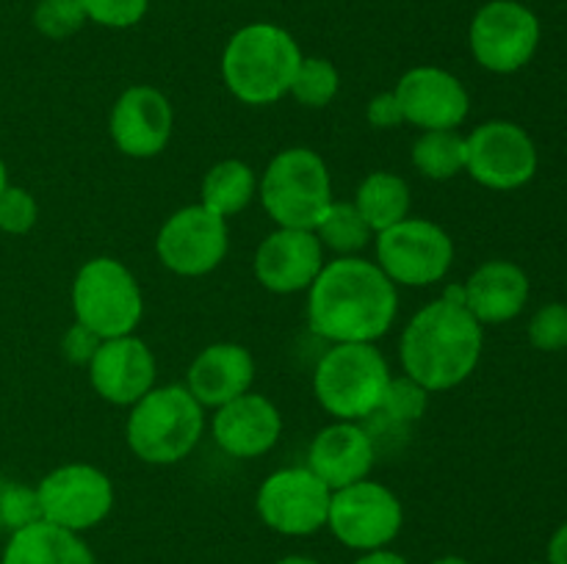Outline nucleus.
Listing matches in <instances>:
<instances>
[{"mask_svg": "<svg viewBox=\"0 0 567 564\" xmlns=\"http://www.w3.org/2000/svg\"><path fill=\"white\" fill-rule=\"evenodd\" d=\"M396 313V285L360 254L324 263L308 288V324L330 343H377L391 332Z\"/></svg>", "mask_w": 567, "mask_h": 564, "instance_id": "1", "label": "nucleus"}, {"mask_svg": "<svg viewBox=\"0 0 567 564\" xmlns=\"http://www.w3.org/2000/svg\"><path fill=\"white\" fill-rule=\"evenodd\" d=\"M482 324L468 307L441 296L408 321L399 357L410 379L430 393L452 390L476 370L482 357Z\"/></svg>", "mask_w": 567, "mask_h": 564, "instance_id": "2", "label": "nucleus"}, {"mask_svg": "<svg viewBox=\"0 0 567 564\" xmlns=\"http://www.w3.org/2000/svg\"><path fill=\"white\" fill-rule=\"evenodd\" d=\"M302 61L297 39L275 22H249L238 28L221 53L225 86L244 105H271L291 88Z\"/></svg>", "mask_w": 567, "mask_h": 564, "instance_id": "3", "label": "nucleus"}, {"mask_svg": "<svg viewBox=\"0 0 567 564\" xmlns=\"http://www.w3.org/2000/svg\"><path fill=\"white\" fill-rule=\"evenodd\" d=\"M205 429V407L186 385L153 387L127 415L131 451L147 464H175L197 448Z\"/></svg>", "mask_w": 567, "mask_h": 564, "instance_id": "4", "label": "nucleus"}, {"mask_svg": "<svg viewBox=\"0 0 567 564\" xmlns=\"http://www.w3.org/2000/svg\"><path fill=\"white\" fill-rule=\"evenodd\" d=\"M391 376L374 343H332L313 370L316 401L336 420H363L380 409Z\"/></svg>", "mask_w": 567, "mask_h": 564, "instance_id": "5", "label": "nucleus"}, {"mask_svg": "<svg viewBox=\"0 0 567 564\" xmlns=\"http://www.w3.org/2000/svg\"><path fill=\"white\" fill-rule=\"evenodd\" d=\"M260 205L277 227L313 230L327 208L336 202L327 160L310 147H288L277 153L258 180Z\"/></svg>", "mask_w": 567, "mask_h": 564, "instance_id": "6", "label": "nucleus"}, {"mask_svg": "<svg viewBox=\"0 0 567 564\" xmlns=\"http://www.w3.org/2000/svg\"><path fill=\"white\" fill-rule=\"evenodd\" d=\"M72 313L78 324L97 332L103 341L133 335L144 315L142 288L122 260L92 258L72 282Z\"/></svg>", "mask_w": 567, "mask_h": 564, "instance_id": "7", "label": "nucleus"}, {"mask_svg": "<svg viewBox=\"0 0 567 564\" xmlns=\"http://www.w3.org/2000/svg\"><path fill=\"white\" fill-rule=\"evenodd\" d=\"M377 265L393 285L426 288L441 282L454 263V241L441 224L408 216L374 236Z\"/></svg>", "mask_w": 567, "mask_h": 564, "instance_id": "8", "label": "nucleus"}, {"mask_svg": "<svg viewBox=\"0 0 567 564\" xmlns=\"http://www.w3.org/2000/svg\"><path fill=\"white\" fill-rule=\"evenodd\" d=\"M468 44L476 64L496 75H509L535 59L540 20L518 0H491L471 20Z\"/></svg>", "mask_w": 567, "mask_h": 564, "instance_id": "9", "label": "nucleus"}, {"mask_svg": "<svg viewBox=\"0 0 567 564\" xmlns=\"http://www.w3.org/2000/svg\"><path fill=\"white\" fill-rule=\"evenodd\" d=\"M402 501L380 481H354L332 492L327 525L332 534L354 551H380L402 531Z\"/></svg>", "mask_w": 567, "mask_h": 564, "instance_id": "10", "label": "nucleus"}, {"mask_svg": "<svg viewBox=\"0 0 567 564\" xmlns=\"http://www.w3.org/2000/svg\"><path fill=\"white\" fill-rule=\"evenodd\" d=\"M37 498L42 520L81 534L109 518L114 506V484L94 464L66 462L39 481Z\"/></svg>", "mask_w": 567, "mask_h": 564, "instance_id": "11", "label": "nucleus"}, {"mask_svg": "<svg viewBox=\"0 0 567 564\" xmlns=\"http://www.w3.org/2000/svg\"><path fill=\"white\" fill-rule=\"evenodd\" d=\"M465 171L491 191H515L537 171L529 133L507 119H491L465 136Z\"/></svg>", "mask_w": 567, "mask_h": 564, "instance_id": "12", "label": "nucleus"}, {"mask_svg": "<svg viewBox=\"0 0 567 564\" xmlns=\"http://www.w3.org/2000/svg\"><path fill=\"white\" fill-rule=\"evenodd\" d=\"M230 249V230L225 216L203 202L175 210L161 224L155 252L164 269L177 276H205L225 260Z\"/></svg>", "mask_w": 567, "mask_h": 564, "instance_id": "13", "label": "nucleus"}, {"mask_svg": "<svg viewBox=\"0 0 567 564\" xmlns=\"http://www.w3.org/2000/svg\"><path fill=\"white\" fill-rule=\"evenodd\" d=\"M332 490L308 468H280L258 490V514L271 531L286 536H308L327 525Z\"/></svg>", "mask_w": 567, "mask_h": 564, "instance_id": "14", "label": "nucleus"}, {"mask_svg": "<svg viewBox=\"0 0 567 564\" xmlns=\"http://www.w3.org/2000/svg\"><path fill=\"white\" fill-rule=\"evenodd\" d=\"M393 94L402 105L404 122L421 130H457L471 111L468 88L441 66H413L399 77Z\"/></svg>", "mask_w": 567, "mask_h": 564, "instance_id": "15", "label": "nucleus"}, {"mask_svg": "<svg viewBox=\"0 0 567 564\" xmlns=\"http://www.w3.org/2000/svg\"><path fill=\"white\" fill-rule=\"evenodd\" d=\"M324 247L313 230L277 227L255 249V280L271 293L291 296L308 291L324 269Z\"/></svg>", "mask_w": 567, "mask_h": 564, "instance_id": "16", "label": "nucleus"}, {"mask_svg": "<svg viewBox=\"0 0 567 564\" xmlns=\"http://www.w3.org/2000/svg\"><path fill=\"white\" fill-rule=\"evenodd\" d=\"M175 127V111L166 94L155 86L125 88L109 116V130L116 149L127 158H155L164 153Z\"/></svg>", "mask_w": 567, "mask_h": 564, "instance_id": "17", "label": "nucleus"}, {"mask_svg": "<svg viewBox=\"0 0 567 564\" xmlns=\"http://www.w3.org/2000/svg\"><path fill=\"white\" fill-rule=\"evenodd\" d=\"M89 382L103 401L114 407H133L155 387V354L142 337L122 335L100 343L92 357Z\"/></svg>", "mask_w": 567, "mask_h": 564, "instance_id": "18", "label": "nucleus"}, {"mask_svg": "<svg viewBox=\"0 0 567 564\" xmlns=\"http://www.w3.org/2000/svg\"><path fill=\"white\" fill-rule=\"evenodd\" d=\"M210 431H214L216 446L230 457L258 459L280 440L282 415L271 398L249 390L216 407Z\"/></svg>", "mask_w": 567, "mask_h": 564, "instance_id": "19", "label": "nucleus"}, {"mask_svg": "<svg viewBox=\"0 0 567 564\" xmlns=\"http://www.w3.org/2000/svg\"><path fill=\"white\" fill-rule=\"evenodd\" d=\"M308 468L332 492L369 479L374 468V440L358 420H336L310 442Z\"/></svg>", "mask_w": 567, "mask_h": 564, "instance_id": "20", "label": "nucleus"}, {"mask_svg": "<svg viewBox=\"0 0 567 564\" xmlns=\"http://www.w3.org/2000/svg\"><path fill=\"white\" fill-rule=\"evenodd\" d=\"M255 357L241 343H210L188 365L186 387L203 407H221L252 390Z\"/></svg>", "mask_w": 567, "mask_h": 564, "instance_id": "21", "label": "nucleus"}, {"mask_svg": "<svg viewBox=\"0 0 567 564\" xmlns=\"http://www.w3.org/2000/svg\"><path fill=\"white\" fill-rule=\"evenodd\" d=\"M465 307L480 324L513 321L529 299V276L509 260H487L463 282Z\"/></svg>", "mask_w": 567, "mask_h": 564, "instance_id": "22", "label": "nucleus"}, {"mask_svg": "<svg viewBox=\"0 0 567 564\" xmlns=\"http://www.w3.org/2000/svg\"><path fill=\"white\" fill-rule=\"evenodd\" d=\"M0 564H94V556L75 531L33 520L11 531Z\"/></svg>", "mask_w": 567, "mask_h": 564, "instance_id": "23", "label": "nucleus"}, {"mask_svg": "<svg viewBox=\"0 0 567 564\" xmlns=\"http://www.w3.org/2000/svg\"><path fill=\"white\" fill-rule=\"evenodd\" d=\"M354 208L360 210L365 224L377 236V232L408 219L410 208H413V194H410V186L404 177L393 175V171H371L358 186Z\"/></svg>", "mask_w": 567, "mask_h": 564, "instance_id": "24", "label": "nucleus"}, {"mask_svg": "<svg viewBox=\"0 0 567 564\" xmlns=\"http://www.w3.org/2000/svg\"><path fill=\"white\" fill-rule=\"evenodd\" d=\"M203 205L214 213L225 216H238L258 194V175L249 164L238 158L219 160V164L210 166L203 177Z\"/></svg>", "mask_w": 567, "mask_h": 564, "instance_id": "25", "label": "nucleus"}, {"mask_svg": "<svg viewBox=\"0 0 567 564\" xmlns=\"http://www.w3.org/2000/svg\"><path fill=\"white\" fill-rule=\"evenodd\" d=\"M316 238L321 241L324 252H336L338 258H352L360 254L371 241H374V230L365 224L360 210L354 202H332L330 208L321 213V219L313 227Z\"/></svg>", "mask_w": 567, "mask_h": 564, "instance_id": "26", "label": "nucleus"}, {"mask_svg": "<svg viewBox=\"0 0 567 564\" xmlns=\"http://www.w3.org/2000/svg\"><path fill=\"white\" fill-rule=\"evenodd\" d=\"M410 158L426 180H452L465 171V136L457 130H421Z\"/></svg>", "mask_w": 567, "mask_h": 564, "instance_id": "27", "label": "nucleus"}, {"mask_svg": "<svg viewBox=\"0 0 567 564\" xmlns=\"http://www.w3.org/2000/svg\"><path fill=\"white\" fill-rule=\"evenodd\" d=\"M338 88H341V75L332 61L321 55H302L288 94L305 108H327L336 100Z\"/></svg>", "mask_w": 567, "mask_h": 564, "instance_id": "28", "label": "nucleus"}, {"mask_svg": "<svg viewBox=\"0 0 567 564\" xmlns=\"http://www.w3.org/2000/svg\"><path fill=\"white\" fill-rule=\"evenodd\" d=\"M426 407H430V390L419 385L415 379L404 376H391L388 390L382 396L380 409L396 424H413V420L424 418Z\"/></svg>", "mask_w": 567, "mask_h": 564, "instance_id": "29", "label": "nucleus"}, {"mask_svg": "<svg viewBox=\"0 0 567 564\" xmlns=\"http://www.w3.org/2000/svg\"><path fill=\"white\" fill-rule=\"evenodd\" d=\"M86 22L81 0H39L33 9V28L48 39H70Z\"/></svg>", "mask_w": 567, "mask_h": 564, "instance_id": "30", "label": "nucleus"}, {"mask_svg": "<svg viewBox=\"0 0 567 564\" xmlns=\"http://www.w3.org/2000/svg\"><path fill=\"white\" fill-rule=\"evenodd\" d=\"M39 202L22 186H6L0 191V232L6 236H25L37 227Z\"/></svg>", "mask_w": 567, "mask_h": 564, "instance_id": "31", "label": "nucleus"}, {"mask_svg": "<svg viewBox=\"0 0 567 564\" xmlns=\"http://www.w3.org/2000/svg\"><path fill=\"white\" fill-rule=\"evenodd\" d=\"M33 520H42L37 487H25L17 484V481L0 479V525L9 529L11 534V531L33 523Z\"/></svg>", "mask_w": 567, "mask_h": 564, "instance_id": "32", "label": "nucleus"}, {"mask_svg": "<svg viewBox=\"0 0 567 564\" xmlns=\"http://www.w3.org/2000/svg\"><path fill=\"white\" fill-rule=\"evenodd\" d=\"M529 341L540 352L567 348V304H546L529 321Z\"/></svg>", "mask_w": 567, "mask_h": 564, "instance_id": "33", "label": "nucleus"}, {"mask_svg": "<svg viewBox=\"0 0 567 564\" xmlns=\"http://www.w3.org/2000/svg\"><path fill=\"white\" fill-rule=\"evenodd\" d=\"M86 20L105 28H131L144 20L150 0H81Z\"/></svg>", "mask_w": 567, "mask_h": 564, "instance_id": "34", "label": "nucleus"}, {"mask_svg": "<svg viewBox=\"0 0 567 564\" xmlns=\"http://www.w3.org/2000/svg\"><path fill=\"white\" fill-rule=\"evenodd\" d=\"M100 343H103V337H100L97 332H92L89 326L78 324L75 321V324L64 332V337H61V352H64V357L70 359V363L89 365L94 354H97Z\"/></svg>", "mask_w": 567, "mask_h": 564, "instance_id": "35", "label": "nucleus"}, {"mask_svg": "<svg viewBox=\"0 0 567 564\" xmlns=\"http://www.w3.org/2000/svg\"><path fill=\"white\" fill-rule=\"evenodd\" d=\"M365 119L371 122V127L377 130H391V127L404 125V111L399 105V97L393 92H382L377 97L369 100L365 105Z\"/></svg>", "mask_w": 567, "mask_h": 564, "instance_id": "36", "label": "nucleus"}, {"mask_svg": "<svg viewBox=\"0 0 567 564\" xmlns=\"http://www.w3.org/2000/svg\"><path fill=\"white\" fill-rule=\"evenodd\" d=\"M548 564H567V520L548 542Z\"/></svg>", "mask_w": 567, "mask_h": 564, "instance_id": "37", "label": "nucleus"}, {"mask_svg": "<svg viewBox=\"0 0 567 564\" xmlns=\"http://www.w3.org/2000/svg\"><path fill=\"white\" fill-rule=\"evenodd\" d=\"M354 564H408V558L399 556V553H393V551H385V547H380V551H369L365 556H360Z\"/></svg>", "mask_w": 567, "mask_h": 564, "instance_id": "38", "label": "nucleus"}, {"mask_svg": "<svg viewBox=\"0 0 567 564\" xmlns=\"http://www.w3.org/2000/svg\"><path fill=\"white\" fill-rule=\"evenodd\" d=\"M277 564H319V562L310 556H286V558H280Z\"/></svg>", "mask_w": 567, "mask_h": 564, "instance_id": "39", "label": "nucleus"}, {"mask_svg": "<svg viewBox=\"0 0 567 564\" xmlns=\"http://www.w3.org/2000/svg\"><path fill=\"white\" fill-rule=\"evenodd\" d=\"M6 186H9V171H6V164H3V158H0V191H3Z\"/></svg>", "mask_w": 567, "mask_h": 564, "instance_id": "40", "label": "nucleus"}, {"mask_svg": "<svg viewBox=\"0 0 567 564\" xmlns=\"http://www.w3.org/2000/svg\"><path fill=\"white\" fill-rule=\"evenodd\" d=\"M435 564H471V562H465V558L460 556H446V558H437Z\"/></svg>", "mask_w": 567, "mask_h": 564, "instance_id": "41", "label": "nucleus"}]
</instances>
